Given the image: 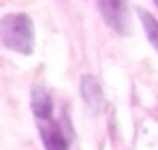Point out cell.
<instances>
[{
    "label": "cell",
    "instance_id": "277c9868",
    "mask_svg": "<svg viewBox=\"0 0 158 150\" xmlns=\"http://www.w3.org/2000/svg\"><path fill=\"white\" fill-rule=\"evenodd\" d=\"M81 97L85 101V105L96 114V112H101L103 109V103H105V97H103V88H101V84H98V79L96 77H92V75H81Z\"/></svg>",
    "mask_w": 158,
    "mask_h": 150
},
{
    "label": "cell",
    "instance_id": "6da1fadb",
    "mask_svg": "<svg viewBox=\"0 0 158 150\" xmlns=\"http://www.w3.org/2000/svg\"><path fill=\"white\" fill-rule=\"evenodd\" d=\"M0 43L11 51L30 56L34 50V24L26 13H9L0 17Z\"/></svg>",
    "mask_w": 158,
    "mask_h": 150
},
{
    "label": "cell",
    "instance_id": "8992f818",
    "mask_svg": "<svg viewBox=\"0 0 158 150\" xmlns=\"http://www.w3.org/2000/svg\"><path fill=\"white\" fill-rule=\"evenodd\" d=\"M137 13H139V17H141V24L145 28V34H148V41L154 45V50L158 51V20L152 15V13H148V11H143V9H137Z\"/></svg>",
    "mask_w": 158,
    "mask_h": 150
},
{
    "label": "cell",
    "instance_id": "7a4b0ae2",
    "mask_svg": "<svg viewBox=\"0 0 158 150\" xmlns=\"http://www.w3.org/2000/svg\"><path fill=\"white\" fill-rule=\"evenodd\" d=\"M103 20L109 28H113L118 34L126 37L131 32V17H128V4L118 0H101L96 2Z\"/></svg>",
    "mask_w": 158,
    "mask_h": 150
},
{
    "label": "cell",
    "instance_id": "52a82bcc",
    "mask_svg": "<svg viewBox=\"0 0 158 150\" xmlns=\"http://www.w3.org/2000/svg\"><path fill=\"white\" fill-rule=\"evenodd\" d=\"M156 7H158V0H156Z\"/></svg>",
    "mask_w": 158,
    "mask_h": 150
},
{
    "label": "cell",
    "instance_id": "3957f363",
    "mask_svg": "<svg viewBox=\"0 0 158 150\" xmlns=\"http://www.w3.org/2000/svg\"><path fill=\"white\" fill-rule=\"evenodd\" d=\"M36 125H39V135H41L45 150H69L71 137L64 133L62 125L53 116L45 120H36Z\"/></svg>",
    "mask_w": 158,
    "mask_h": 150
},
{
    "label": "cell",
    "instance_id": "5b68a950",
    "mask_svg": "<svg viewBox=\"0 0 158 150\" xmlns=\"http://www.w3.org/2000/svg\"><path fill=\"white\" fill-rule=\"evenodd\" d=\"M30 107H32V114H34L36 120H45V118H52L53 116V101H52V95L47 92L45 86L36 84L32 88Z\"/></svg>",
    "mask_w": 158,
    "mask_h": 150
}]
</instances>
